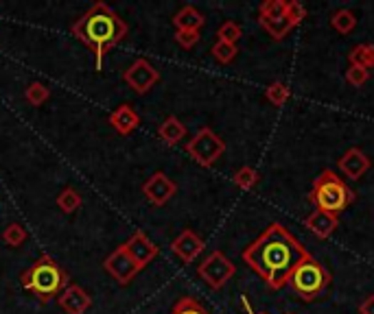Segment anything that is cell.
<instances>
[{
	"instance_id": "cell-8",
	"label": "cell",
	"mask_w": 374,
	"mask_h": 314,
	"mask_svg": "<svg viewBox=\"0 0 374 314\" xmlns=\"http://www.w3.org/2000/svg\"><path fill=\"white\" fill-rule=\"evenodd\" d=\"M125 83L136 92V94H147L158 81H160V73L147 61V59H136L123 75Z\"/></svg>"
},
{
	"instance_id": "cell-18",
	"label": "cell",
	"mask_w": 374,
	"mask_h": 314,
	"mask_svg": "<svg viewBox=\"0 0 374 314\" xmlns=\"http://www.w3.org/2000/svg\"><path fill=\"white\" fill-rule=\"evenodd\" d=\"M203 22H206V18H203L201 11H197L195 7L186 5L182 7L176 16H173V24L178 31H199L203 26Z\"/></svg>"
},
{
	"instance_id": "cell-7",
	"label": "cell",
	"mask_w": 374,
	"mask_h": 314,
	"mask_svg": "<svg viewBox=\"0 0 374 314\" xmlns=\"http://www.w3.org/2000/svg\"><path fill=\"white\" fill-rule=\"evenodd\" d=\"M234 273H236V266L223 251H213L211 256L203 258V262L197 266V275L213 291H221L234 277Z\"/></svg>"
},
{
	"instance_id": "cell-6",
	"label": "cell",
	"mask_w": 374,
	"mask_h": 314,
	"mask_svg": "<svg viewBox=\"0 0 374 314\" xmlns=\"http://www.w3.org/2000/svg\"><path fill=\"white\" fill-rule=\"evenodd\" d=\"M186 153L199 166H206L208 168V166H213L226 153V142L211 127H201L186 142Z\"/></svg>"
},
{
	"instance_id": "cell-33",
	"label": "cell",
	"mask_w": 374,
	"mask_h": 314,
	"mask_svg": "<svg viewBox=\"0 0 374 314\" xmlns=\"http://www.w3.org/2000/svg\"><path fill=\"white\" fill-rule=\"evenodd\" d=\"M176 42L182 48H193L199 42V31H178L176 33Z\"/></svg>"
},
{
	"instance_id": "cell-20",
	"label": "cell",
	"mask_w": 374,
	"mask_h": 314,
	"mask_svg": "<svg viewBox=\"0 0 374 314\" xmlns=\"http://www.w3.org/2000/svg\"><path fill=\"white\" fill-rule=\"evenodd\" d=\"M350 66H359V68H374V44H359L350 51L348 55Z\"/></svg>"
},
{
	"instance_id": "cell-27",
	"label": "cell",
	"mask_w": 374,
	"mask_h": 314,
	"mask_svg": "<svg viewBox=\"0 0 374 314\" xmlns=\"http://www.w3.org/2000/svg\"><path fill=\"white\" fill-rule=\"evenodd\" d=\"M171 314H211L206 308H203L197 299L193 297H182L178 299V303L173 305Z\"/></svg>"
},
{
	"instance_id": "cell-13",
	"label": "cell",
	"mask_w": 374,
	"mask_h": 314,
	"mask_svg": "<svg viewBox=\"0 0 374 314\" xmlns=\"http://www.w3.org/2000/svg\"><path fill=\"white\" fill-rule=\"evenodd\" d=\"M339 170H342V174H346L348 179H359V177H363V174L370 170V157L361 151V149H357V147H353V149H348L342 157H339Z\"/></svg>"
},
{
	"instance_id": "cell-23",
	"label": "cell",
	"mask_w": 374,
	"mask_h": 314,
	"mask_svg": "<svg viewBox=\"0 0 374 314\" xmlns=\"http://www.w3.org/2000/svg\"><path fill=\"white\" fill-rule=\"evenodd\" d=\"M265 98L274 105V108H283V105L291 98V90L280 83V81H274V83H269L267 90H265Z\"/></svg>"
},
{
	"instance_id": "cell-14",
	"label": "cell",
	"mask_w": 374,
	"mask_h": 314,
	"mask_svg": "<svg viewBox=\"0 0 374 314\" xmlns=\"http://www.w3.org/2000/svg\"><path fill=\"white\" fill-rule=\"evenodd\" d=\"M57 301H59V305H61V310H64L66 314H86V312L90 310V305H92L90 295H88L81 286H77V284L68 286V288L57 297Z\"/></svg>"
},
{
	"instance_id": "cell-36",
	"label": "cell",
	"mask_w": 374,
	"mask_h": 314,
	"mask_svg": "<svg viewBox=\"0 0 374 314\" xmlns=\"http://www.w3.org/2000/svg\"><path fill=\"white\" fill-rule=\"evenodd\" d=\"M285 314H291V312H285Z\"/></svg>"
},
{
	"instance_id": "cell-9",
	"label": "cell",
	"mask_w": 374,
	"mask_h": 314,
	"mask_svg": "<svg viewBox=\"0 0 374 314\" xmlns=\"http://www.w3.org/2000/svg\"><path fill=\"white\" fill-rule=\"evenodd\" d=\"M103 268L116 279V282L121 284V286H127V284H131V279L138 275L143 268L136 264L131 258H129V253L123 249V247H118V249H114L108 258H106V262H103Z\"/></svg>"
},
{
	"instance_id": "cell-35",
	"label": "cell",
	"mask_w": 374,
	"mask_h": 314,
	"mask_svg": "<svg viewBox=\"0 0 374 314\" xmlns=\"http://www.w3.org/2000/svg\"><path fill=\"white\" fill-rule=\"evenodd\" d=\"M241 303H243V308H246V312H248V314H261V312H254V308L250 305L248 297H241Z\"/></svg>"
},
{
	"instance_id": "cell-28",
	"label": "cell",
	"mask_w": 374,
	"mask_h": 314,
	"mask_svg": "<svg viewBox=\"0 0 374 314\" xmlns=\"http://www.w3.org/2000/svg\"><path fill=\"white\" fill-rule=\"evenodd\" d=\"M26 238H29L26 229L18 223L7 225L5 231H3V240H5V244H9V247H20V244H24Z\"/></svg>"
},
{
	"instance_id": "cell-4",
	"label": "cell",
	"mask_w": 374,
	"mask_h": 314,
	"mask_svg": "<svg viewBox=\"0 0 374 314\" xmlns=\"http://www.w3.org/2000/svg\"><path fill=\"white\" fill-rule=\"evenodd\" d=\"M309 201L315 205V209H324L337 216L355 201V192L335 170H322L309 192Z\"/></svg>"
},
{
	"instance_id": "cell-2",
	"label": "cell",
	"mask_w": 374,
	"mask_h": 314,
	"mask_svg": "<svg viewBox=\"0 0 374 314\" xmlns=\"http://www.w3.org/2000/svg\"><path fill=\"white\" fill-rule=\"evenodd\" d=\"M127 22L106 3H94L73 24V35L94 53L96 70H101L103 57L127 38Z\"/></svg>"
},
{
	"instance_id": "cell-5",
	"label": "cell",
	"mask_w": 374,
	"mask_h": 314,
	"mask_svg": "<svg viewBox=\"0 0 374 314\" xmlns=\"http://www.w3.org/2000/svg\"><path fill=\"white\" fill-rule=\"evenodd\" d=\"M289 288L304 301L320 299L330 286V271L318 262L311 253L304 258L289 277Z\"/></svg>"
},
{
	"instance_id": "cell-3",
	"label": "cell",
	"mask_w": 374,
	"mask_h": 314,
	"mask_svg": "<svg viewBox=\"0 0 374 314\" xmlns=\"http://www.w3.org/2000/svg\"><path fill=\"white\" fill-rule=\"evenodd\" d=\"M20 282L24 291L36 297L40 303H51L71 286V277L51 256L44 253L36 260V264H31L22 273Z\"/></svg>"
},
{
	"instance_id": "cell-31",
	"label": "cell",
	"mask_w": 374,
	"mask_h": 314,
	"mask_svg": "<svg viewBox=\"0 0 374 314\" xmlns=\"http://www.w3.org/2000/svg\"><path fill=\"white\" fill-rule=\"evenodd\" d=\"M368 79H370V70L359 68V66H348V70H346V81H348L353 88H361L363 83H368Z\"/></svg>"
},
{
	"instance_id": "cell-30",
	"label": "cell",
	"mask_w": 374,
	"mask_h": 314,
	"mask_svg": "<svg viewBox=\"0 0 374 314\" xmlns=\"http://www.w3.org/2000/svg\"><path fill=\"white\" fill-rule=\"evenodd\" d=\"M287 11L285 0H265L258 7V18H280Z\"/></svg>"
},
{
	"instance_id": "cell-34",
	"label": "cell",
	"mask_w": 374,
	"mask_h": 314,
	"mask_svg": "<svg viewBox=\"0 0 374 314\" xmlns=\"http://www.w3.org/2000/svg\"><path fill=\"white\" fill-rule=\"evenodd\" d=\"M359 314H374V295H368L359 303Z\"/></svg>"
},
{
	"instance_id": "cell-1",
	"label": "cell",
	"mask_w": 374,
	"mask_h": 314,
	"mask_svg": "<svg viewBox=\"0 0 374 314\" xmlns=\"http://www.w3.org/2000/svg\"><path fill=\"white\" fill-rule=\"evenodd\" d=\"M309 256L302 242L280 223H271L243 251L246 264L274 291L287 286L293 268Z\"/></svg>"
},
{
	"instance_id": "cell-11",
	"label": "cell",
	"mask_w": 374,
	"mask_h": 314,
	"mask_svg": "<svg viewBox=\"0 0 374 314\" xmlns=\"http://www.w3.org/2000/svg\"><path fill=\"white\" fill-rule=\"evenodd\" d=\"M143 192H145V197L153 205H164V203H168V199L178 192V186H176V182H171L166 177V172L158 170L143 184Z\"/></svg>"
},
{
	"instance_id": "cell-25",
	"label": "cell",
	"mask_w": 374,
	"mask_h": 314,
	"mask_svg": "<svg viewBox=\"0 0 374 314\" xmlns=\"http://www.w3.org/2000/svg\"><path fill=\"white\" fill-rule=\"evenodd\" d=\"M51 96V90L44 85V83H31L24 92V98L29 100V105H33V108H40L42 103H46Z\"/></svg>"
},
{
	"instance_id": "cell-19",
	"label": "cell",
	"mask_w": 374,
	"mask_h": 314,
	"mask_svg": "<svg viewBox=\"0 0 374 314\" xmlns=\"http://www.w3.org/2000/svg\"><path fill=\"white\" fill-rule=\"evenodd\" d=\"M258 22L274 40H285L287 35L291 33V28H293V24L289 22L287 16H280V18H258Z\"/></svg>"
},
{
	"instance_id": "cell-29",
	"label": "cell",
	"mask_w": 374,
	"mask_h": 314,
	"mask_svg": "<svg viewBox=\"0 0 374 314\" xmlns=\"http://www.w3.org/2000/svg\"><path fill=\"white\" fill-rule=\"evenodd\" d=\"M236 55H239V48H236V44H228V42L217 40L215 46H213V57L219 63H230V61H234Z\"/></svg>"
},
{
	"instance_id": "cell-10",
	"label": "cell",
	"mask_w": 374,
	"mask_h": 314,
	"mask_svg": "<svg viewBox=\"0 0 374 314\" xmlns=\"http://www.w3.org/2000/svg\"><path fill=\"white\" fill-rule=\"evenodd\" d=\"M123 249L129 253V258L138 264L141 268H145L158 253H160V249H158V244H153L151 240H149V236L145 234V231H133L131 236H129V240L123 244Z\"/></svg>"
},
{
	"instance_id": "cell-15",
	"label": "cell",
	"mask_w": 374,
	"mask_h": 314,
	"mask_svg": "<svg viewBox=\"0 0 374 314\" xmlns=\"http://www.w3.org/2000/svg\"><path fill=\"white\" fill-rule=\"evenodd\" d=\"M110 125L114 127L116 133L129 135L136 127L141 125V116L136 114V110L131 108V105H121V108H116L110 114Z\"/></svg>"
},
{
	"instance_id": "cell-24",
	"label": "cell",
	"mask_w": 374,
	"mask_h": 314,
	"mask_svg": "<svg viewBox=\"0 0 374 314\" xmlns=\"http://www.w3.org/2000/svg\"><path fill=\"white\" fill-rule=\"evenodd\" d=\"M261 182V174L252 166H243L234 172V184L241 190H254V186Z\"/></svg>"
},
{
	"instance_id": "cell-16",
	"label": "cell",
	"mask_w": 374,
	"mask_h": 314,
	"mask_svg": "<svg viewBox=\"0 0 374 314\" xmlns=\"http://www.w3.org/2000/svg\"><path fill=\"white\" fill-rule=\"evenodd\" d=\"M337 216L328 214L324 209H313V212L304 219V225H307L318 238H328L335 229H337Z\"/></svg>"
},
{
	"instance_id": "cell-21",
	"label": "cell",
	"mask_w": 374,
	"mask_h": 314,
	"mask_svg": "<svg viewBox=\"0 0 374 314\" xmlns=\"http://www.w3.org/2000/svg\"><path fill=\"white\" fill-rule=\"evenodd\" d=\"M81 203H84V199H81V194H79L75 188H66V190H61L59 197H57V207L61 209L64 214L77 212V209L81 207Z\"/></svg>"
},
{
	"instance_id": "cell-32",
	"label": "cell",
	"mask_w": 374,
	"mask_h": 314,
	"mask_svg": "<svg viewBox=\"0 0 374 314\" xmlns=\"http://www.w3.org/2000/svg\"><path fill=\"white\" fill-rule=\"evenodd\" d=\"M285 16L289 18V22H291L293 26H298L304 18H307V7H304V5L300 3V0H291V3H287Z\"/></svg>"
},
{
	"instance_id": "cell-12",
	"label": "cell",
	"mask_w": 374,
	"mask_h": 314,
	"mask_svg": "<svg viewBox=\"0 0 374 314\" xmlns=\"http://www.w3.org/2000/svg\"><path fill=\"white\" fill-rule=\"evenodd\" d=\"M203 240L193 231V229H184L173 242H171V251L184 262V264H191L193 260H197L203 251Z\"/></svg>"
},
{
	"instance_id": "cell-22",
	"label": "cell",
	"mask_w": 374,
	"mask_h": 314,
	"mask_svg": "<svg viewBox=\"0 0 374 314\" xmlns=\"http://www.w3.org/2000/svg\"><path fill=\"white\" fill-rule=\"evenodd\" d=\"M330 26H333L337 33L348 35V33L357 26V16H355L350 9H339V11L333 14V18H330Z\"/></svg>"
},
{
	"instance_id": "cell-26",
	"label": "cell",
	"mask_w": 374,
	"mask_h": 314,
	"mask_svg": "<svg viewBox=\"0 0 374 314\" xmlns=\"http://www.w3.org/2000/svg\"><path fill=\"white\" fill-rule=\"evenodd\" d=\"M241 35H243V31H241V26L236 24V22H232V20H228V22H223L219 28H217V40H221V42H228V44H236L241 40Z\"/></svg>"
},
{
	"instance_id": "cell-17",
	"label": "cell",
	"mask_w": 374,
	"mask_h": 314,
	"mask_svg": "<svg viewBox=\"0 0 374 314\" xmlns=\"http://www.w3.org/2000/svg\"><path fill=\"white\" fill-rule=\"evenodd\" d=\"M158 135L164 140V145L176 147L186 137V127H184V122L178 116H166L164 122L158 127Z\"/></svg>"
}]
</instances>
